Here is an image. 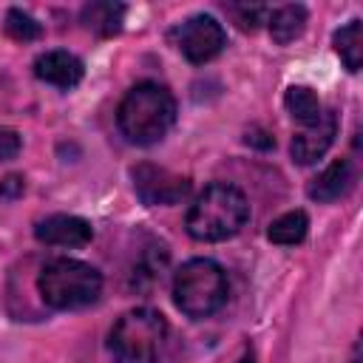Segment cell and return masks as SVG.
Returning a JSON list of instances; mask_svg holds the SVG:
<instances>
[{"mask_svg": "<svg viewBox=\"0 0 363 363\" xmlns=\"http://www.w3.org/2000/svg\"><path fill=\"white\" fill-rule=\"evenodd\" d=\"M227 272L210 258H193L173 278V301L187 318H207L227 301Z\"/></svg>", "mask_w": 363, "mask_h": 363, "instance_id": "5", "label": "cell"}, {"mask_svg": "<svg viewBox=\"0 0 363 363\" xmlns=\"http://www.w3.org/2000/svg\"><path fill=\"white\" fill-rule=\"evenodd\" d=\"M23 190H26V184H23V176H6L3 182H0V199H17V196H23Z\"/></svg>", "mask_w": 363, "mask_h": 363, "instance_id": "20", "label": "cell"}, {"mask_svg": "<svg viewBox=\"0 0 363 363\" xmlns=\"http://www.w3.org/2000/svg\"><path fill=\"white\" fill-rule=\"evenodd\" d=\"M227 11L233 14V20L241 31H255L264 23V17L269 14L264 6H227Z\"/></svg>", "mask_w": 363, "mask_h": 363, "instance_id": "18", "label": "cell"}, {"mask_svg": "<svg viewBox=\"0 0 363 363\" xmlns=\"http://www.w3.org/2000/svg\"><path fill=\"white\" fill-rule=\"evenodd\" d=\"M125 20V6L122 3H88L82 9V23L99 34V37H111L122 28Z\"/></svg>", "mask_w": 363, "mask_h": 363, "instance_id": "12", "label": "cell"}, {"mask_svg": "<svg viewBox=\"0 0 363 363\" xmlns=\"http://www.w3.org/2000/svg\"><path fill=\"white\" fill-rule=\"evenodd\" d=\"M133 187L136 196L150 204V207H167V204H179L187 199L190 193V179L187 176H176L164 167L156 164H136L133 167Z\"/></svg>", "mask_w": 363, "mask_h": 363, "instance_id": "6", "label": "cell"}, {"mask_svg": "<svg viewBox=\"0 0 363 363\" xmlns=\"http://www.w3.org/2000/svg\"><path fill=\"white\" fill-rule=\"evenodd\" d=\"M284 105H286L289 116H292L295 122H301L303 128L315 125V122L320 119V113H323L318 94H315L312 88H306V85H292V88L284 94Z\"/></svg>", "mask_w": 363, "mask_h": 363, "instance_id": "14", "label": "cell"}, {"mask_svg": "<svg viewBox=\"0 0 363 363\" xmlns=\"http://www.w3.org/2000/svg\"><path fill=\"white\" fill-rule=\"evenodd\" d=\"M303 26H306V9L303 6H281L269 14V34L278 45H286L295 37H301Z\"/></svg>", "mask_w": 363, "mask_h": 363, "instance_id": "13", "label": "cell"}, {"mask_svg": "<svg viewBox=\"0 0 363 363\" xmlns=\"http://www.w3.org/2000/svg\"><path fill=\"white\" fill-rule=\"evenodd\" d=\"M37 289L51 309H79L99 298L102 275L85 261L54 258L40 269Z\"/></svg>", "mask_w": 363, "mask_h": 363, "instance_id": "3", "label": "cell"}, {"mask_svg": "<svg viewBox=\"0 0 363 363\" xmlns=\"http://www.w3.org/2000/svg\"><path fill=\"white\" fill-rule=\"evenodd\" d=\"M335 51H337V57L343 60V65L352 74L360 71V62H363V23L360 20L346 23L335 34Z\"/></svg>", "mask_w": 363, "mask_h": 363, "instance_id": "15", "label": "cell"}, {"mask_svg": "<svg viewBox=\"0 0 363 363\" xmlns=\"http://www.w3.org/2000/svg\"><path fill=\"white\" fill-rule=\"evenodd\" d=\"M335 136H337V116L332 111H323L315 125H309V128H303L301 133L292 136L289 153L298 164H312L332 147Z\"/></svg>", "mask_w": 363, "mask_h": 363, "instance_id": "8", "label": "cell"}, {"mask_svg": "<svg viewBox=\"0 0 363 363\" xmlns=\"http://www.w3.org/2000/svg\"><path fill=\"white\" fill-rule=\"evenodd\" d=\"M34 235L37 241L51 247H85L94 230L79 216H48L34 227Z\"/></svg>", "mask_w": 363, "mask_h": 363, "instance_id": "9", "label": "cell"}, {"mask_svg": "<svg viewBox=\"0 0 363 363\" xmlns=\"http://www.w3.org/2000/svg\"><path fill=\"white\" fill-rule=\"evenodd\" d=\"M247 218H250L247 196L227 182H216L204 187V193L187 210L184 224L196 241H227L247 224Z\"/></svg>", "mask_w": 363, "mask_h": 363, "instance_id": "2", "label": "cell"}, {"mask_svg": "<svg viewBox=\"0 0 363 363\" xmlns=\"http://www.w3.org/2000/svg\"><path fill=\"white\" fill-rule=\"evenodd\" d=\"M247 145H258V147L267 150V147H272L275 142H272V136H267L264 130H250V133H247Z\"/></svg>", "mask_w": 363, "mask_h": 363, "instance_id": "21", "label": "cell"}, {"mask_svg": "<svg viewBox=\"0 0 363 363\" xmlns=\"http://www.w3.org/2000/svg\"><path fill=\"white\" fill-rule=\"evenodd\" d=\"M238 363H252V352H250V354H244V357H241Z\"/></svg>", "mask_w": 363, "mask_h": 363, "instance_id": "22", "label": "cell"}, {"mask_svg": "<svg viewBox=\"0 0 363 363\" xmlns=\"http://www.w3.org/2000/svg\"><path fill=\"white\" fill-rule=\"evenodd\" d=\"M164 337H167L164 315L147 306H136L113 323L108 346L116 363H156Z\"/></svg>", "mask_w": 363, "mask_h": 363, "instance_id": "4", "label": "cell"}, {"mask_svg": "<svg viewBox=\"0 0 363 363\" xmlns=\"http://www.w3.org/2000/svg\"><path fill=\"white\" fill-rule=\"evenodd\" d=\"M37 79L57 85V88H74L82 79V62L68 51H45L34 62Z\"/></svg>", "mask_w": 363, "mask_h": 363, "instance_id": "10", "label": "cell"}, {"mask_svg": "<svg viewBox=\"0 0 363 363\" xmlns=\"http://www.w3.org/2000/svg\"><path fill=\"white\" fill-rule=\"evenodd\" d=\"M224 43H227V34H224L221 23L210 14H196L187 23H182V28H179V48L193 65L213 60L224 48Z\"/></svg>", "mask_w": 363, "mask_h": 363, "instance_id": "7", "label": "cell"}, {"mask_svg": "<svg viewBox=\"0 0 363 363\" xmlns=\"http://www.w3.org/2000/svg\"><path fill=\"white\" fill-rule=\"evenodd\" d=\"M20 133L11 128H0V162H9L20 153Z\"/></svg>", "mask_w": 363, "mask_h": 363, "instance_id": "19", "label": "cell"}, {"mask_svg": "<svg viewBox=\"0 0 363 363\" xmlns=\"http://www.w3.org/2000/svg\"><path fill=\"white\" fill-rule=\"evenodd\" d=\"M306 230H309L306 213H303V210H292V213H284L281 218H275V221L269 224L267 238H269L272 244L289 247V244H301L303 235H306Z\"/></svg>", "mask_w": 363, "mask_h": 363, "instance_id": "16", "label": "cell"}, {"mask_svg": "<svg viewBox=\"0 0 363 363\" xmlns=\"http://www.w3.org/2000/svg\"><path fill=\"white\" fill-rule=\"evenodd\" d=\"M6 34L11 40H17V43H28V40H37L43 34V26L31 14H26L20 9H9V14H6Z\"/></svg>", "mask_w": 363, "mask_h": 363, "instance_id": "17", "label": "cell"}, {"mask_svg": "<svg viewBox=\"0 0 363 363\" xmlns=\"http://www.w3.org/2000/svg\"><path fill=\"white\" fill-rule=\"evenodd\" d=\"M352 182H354V173H352L349 159H335L329 167H323V170L309 182L306 193H309L312 201L326 204V201H337L340 196H346L349 187H352Z\"/></svg>", "mask_w": 363, "mask_h": 363, "instance_id": "11", "label": "cell"}, {"mask_svg": "<svg viewBox=\"0 0 363 363\" xmlns=\"http://www.w3.org/2000/svg\"><path fill=\"white\" fill-rule=\"evenodd\" d=\"M119 130L133 145H156L176 122V99L159 82L133 85L116 111Z\"/></svg>", "mask_w": 363, "mask_h": 363, "instance_id": "1", "label": "cell"}]
</instances>
